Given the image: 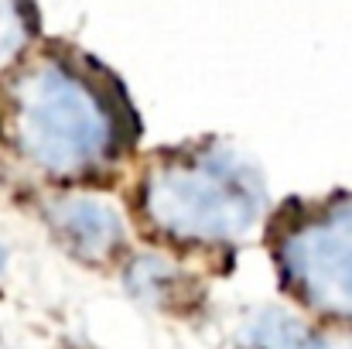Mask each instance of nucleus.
<instances>
[{
    "label": "nucleus",
    "instance_id": "obj_3",
    "mask_svg": "<svg viewBox=\"0 0 352 349\" xmlns=\"http://www.w3.org/2000/svg\"><path fill=\"white\" fill-rule=\"evenodd\" d=\"M277 264L308 308L352 322V199L294 216L277 236Z\"/></svg>",
    "mask_w": 352,
    "mask_h": 349
},
{
    "label": "nucleus",
    "instance_id": "obj_1",
    "mask_svg": "<svg viewBox=\"0 0 352 349\" xmlns=\"http://www.w3.org/2000/svg\"><path fill=\"white\" fill-rule=\"evenodd\" d=\"M10 137L48 175H86L123 140V114L107 83L76 59H38L10 89Z\"/></svg>",
    "mask_w": 352,
    "mask_h": 349
},
{
    "label": "nucleus",
    "instance_id": "obj_7",
    "mask_svg": "<svg viewBox=\"0 0 352 349\" xmlns=\"http://www.w3.org/2000/svg\"><path fill=\"white\" fill-rule=\"evenodd\" d=\"M126 288L140 302H168L178 288V274H175V267H168L157 257H140L126 271Z\"/></svg>",
    "mask_w": 352,
    "mask_h": 349
},
{
    "label": "nucleus",
    "instance_id": "obj_5",
    "mask_svg": "<svg viewBox=\"0 0 352 349\" xmlns=\"http://www.w3.org/2000/svg\"><path fill=\"white\" fill-rule=\"evenodd\" d=\"M239 349H325V339L284 308H256L239 322Z\"/></svg>",
    "mask_w": 352,
    "mask_h": 349
},
{
    "label": "nucleus",
    "instance_id": "obj_6",
    "mask_svg": "<svg viewBox=\"0 0 352 349\" xmlns=\"http://www.w3.org/2000/svg\"><path fill=\"white\" fill-rule=\"evenodd\" d=\"M34 14L28 0H0V69H7L31 41Z\"/></svg>",
    "mask_w": 352,
    "mask_h": 349
},
{
    "label": "nucleus",
    "instance_id": "obj_8",
    "mask_svg": "<svg viewBox=\"0 0 352 349\" xmlns=\"http://www.w3.org/2000/svg\"><path fill=\"white\" fill-rule=\"evenodd\" d=\"M3 267H7V246L0 243V271H3Z\"/></svg>",
    "mask_w": 352,
    "mask_h": 349
},
{
    "label": "nucleus",
    "instance_id": "obj_2",
    "mask_svg": "<svg viewBox=\"0 0 352 349\" xmlns=\"http://www.w3.org/2000/svg\"><path fill=\"white\" fill-rule=\"evenodd\" d=\"M144 213L182 243H236L263 216V182L230 151L182 154L147 175Z\"/></svg>",
    "mask_w": 352,
    "mask_h": 349
},
{
    "label": "nucleus",
    "instance_id": "obj_4",
    "mask_svg": "<svg viewBox=\"0 0 352 349\" xmlns=\"http://www.w3.org/2000/svg\"><path fill=\"white\" fill-rule=\"evenodd\" d=\"M52 230L82 260H110L123 243L120 213L93 195H65L48 206Z\"/></svg>",
    "mask_w": 352,
    "mask_h": 349
},
{
    "label": "nucleus",
    "instance_id": "obj_9",
    "mask_svg": "<svg viewBox=\"0 0 352 349\" xmlns=\"http://www.w3.org/2000/svg\"><path fill=\"white\" fill-rule=\"evenodd\" d=\"M349 349H352V346H349Z\"/></svg>",
    "mask_w": 352,
    "mask_h": 349
}]
</instances>
